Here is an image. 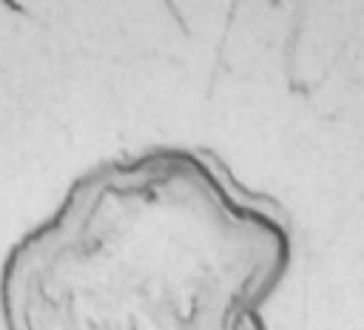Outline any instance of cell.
I'll list each match as a JSON object with an SVG mask.
<instances>
[{
    "label": "cell",
    "mask_w": 364,
    "mask_h": 330,
    "mask_svg": "<svg viewBox=\"0 0 364 330\" xmlns=\"http://www.w3.org/2000/svg\"><path fill=\"white\" fill-rule=\"evenodd\" d=\"M293 259L279 199L208 148L156 145L80 174L6 253V330H267Z\"/></svg>",
    "instance_id": "6da1fadb"
}]
</instances>
